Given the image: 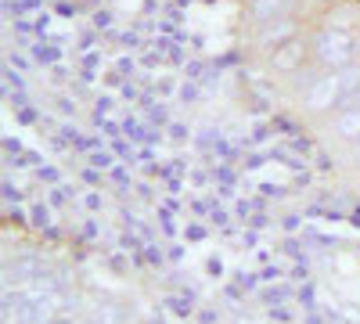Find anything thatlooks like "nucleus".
<instances>
[{
	"instance_id": "1",
	"label": "nucleus",
	"mask_w": 360,
	"mask_h": 324,
	"mask_svg": "<svg viewBox=\"0 0 360 324\" xmlns=\"http://www.w3.org/2000/svg\"><path fill=\"white\" fill-rule=\"evenodd\" d=\"M299 105H303V112L310 115V119H332V115L346 105L342 76L310 65L307 79H299Z\"/></svg>"
},
{
	"instance_id": "2",
	"label": "nucleus",
	"mask_w": 360,
	"mask_h": 324,
	"mask_svg": "<svg viewBox=\"0 0 360 324\" xmlns=\"http://www.w3.org/2000/svg\"><path fill=\"white\" fill-rule=\"evenodd\" d=\"M310 54H314V65L324 72H342L356 62V40L349 29H335V25H310Z\"/></svg>"
},
{
	"instance_id": "3",
	"label": "nucleus",
	"mask_w": 360,
	"mask_h": 324,
	"mask_svg": "<svg viewBox=\"0 0 360 324\" xmlns=\"http://www.w3.org/2000/svg\"><path fill=\"white\" fill-rule=\"evenodd\" d=\"M266 62H270V69H274L278 76H299L303 69H310V65H314L310 37L303 33V37H295V40H288V44L274 47V51L266 54Z\"/></svg>"
},
{
	"instance_id": "4",
	"label": "nucleus",
	"mask_w": 360,
	"mask_h": 324,
	"mask_svg": "<svg viewBox=\"0 0 360 324\" xmlns=\"http://www.w3.org/2000/svg\"><path fill=\"white\" fill-rule=\"evenodd\" d=\"M295 37H303V18H299V11L252 29V44H256L263 54H270L274 47H281V44H288V40H295Z\"/></svg>"
},
{
	"instance_id": "5",
	"label": "nucleus",
	"mask_w": 360,
	"mask_h": 324,
	"mask_svg": "<svg viewBox=\"0 0 360 324\" xmlns=\"http://www.w3.org/2000/svg\"><path fill=\"white\" fill-rule=\"evenodd\" d=\"M44 274H51V271H47L44 256H37V252H25V256H18L15 263H8V267H4L8 288H11V285H15V288H22V285L37 281V278H44Z\"/></svg>"
},
{
	"instance_id": "6",
	"label": "nucleus",
	"mask_w": 360,
	"mask_h": 324,
	"mask_svg": "<svg viewBox=\"0 0 360 324\" xmlns=\"http://www.w3.org/2000/svg\"><path fill=\"white\" fill-rule=\"evenodd\" d=\"M299 4L295 0H245V15L256 25H266V22H274V18H285V15H295Z\"/></svg>"
},
{
	"instance_id": "7",
	"label": "nucleus",
	"mask_w": 360,
	"mask_h": 324,
	"mask_svg": "<svg viewBox=\"0 0 360 324\" xmlns=\"http://www.w3.org/2000/svg\"><path fill=\"white\" fill-rule=\"evenodd\" d=\"M328 127H332V134L342 141V144H360V105H342L332 119H328Z\"/></svg>"
},
{
	"instance_id": "8",
	"label": "nucleus",
	"mask_w": 360,
	"mask_h": 324,
	"mask_svg": "<svg viewBox=\"0 0 360 324\" xmlns=\"http://www.w3.org/2000/svg\"><path fill=\"white\" fill-rule=\"evenodd\" d=\"M86 320L90 324H127V313L119 303H98V306H90Z\"/></svg>"
},
{
	"instance_id": "9",
	"label": "nucleus",
	"mask_w": 360,
	"mask_h": 324,
	"mask_svg": "<svg viewBox=\"0 0 360 324\" xmlns=\"http://www.w3.org/2000/svg\"><path fill=\"white\" fill-rule=\"evenodd\" d=\"M332 4H346V0H310L307 8H314V15H317V11H324V8H332Z\"/></svg>"
},
{
	"instance_id": "10",
	"label": "nucleus",
	"mask_w": 360,
	"mask_h": 324,
	"mask_svg": "<svg viewBox=\"0 0 360 324\" xmlns=\"http://www.w3.org/2000/svg\"><path fill=\"white\" fill-rule=\"evenodd\" d=\"M349 166L360 173V144H353V148H349Z\"/></svg>"
},
{
	"instance_id": "11",
	"label": "nucleus",
	"mask_w": 360,
	"mask_h": 324,
	"mask_svg": "<svg viewBox=\"0 0 360 324\" xmlns=\"http://www.w3.org/2000/svg\"><path fill=\"white\" fill-rule=\"evenodd\" d=\"M295 4H299V8H307V4H310V0H295Z\"/></svg>"
},
{
	"instance_id": "12",
	"label": "nucleus",
	"mask_w": 360,
	"mask_h": 324,
	"mask_svg": "<svg viewBox=\"0 0 360 324\" xmlns=\"http://www.w3.org/2000/svg\"><path fill=\"white\" fill-rule=\"evenodd\" d=\"M356 4H360V0H356Z\"/></svg>"
}]
</instances>
